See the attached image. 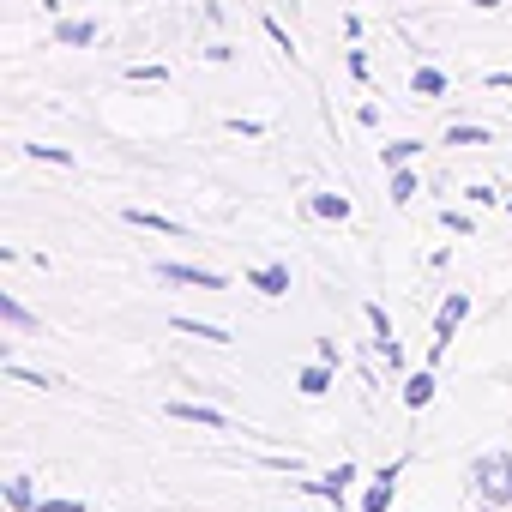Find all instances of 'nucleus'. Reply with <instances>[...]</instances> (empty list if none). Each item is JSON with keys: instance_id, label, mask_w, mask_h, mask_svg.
I'll return each mask as SVG.
<instances>
[{"instance_id": "obj_1", "label": "nucleus", "mask_w": 512, "mask_h": 512, "mask_svg": "<svg viewBox=\"0 0 512 512\" xmlns=\"http://www.w3.org/2000/svg\"><path fill=\"white\" fill-rule=\"evenodd\" d=\"M470 494H476L482 506L506 512V506H512V452H488V458H476V464H470Z\"/></svg>"}, {"instance_id": "obj_2", "label": "nucleus", "mask_w": 512, "mask_h": 512, "mask_svg": "<svg viewBox=\"0 0 512 512\" xmlns=\"http://www.w3.org/2000/svg\"><path fill=\"white\" fill-rule=\"evenodd\" d=\"M464 314H470V302H464V296H446V308H440V320H434V356L446 350V338L458 332V320H464Z\"/></svg>"}, {"instance_id": "obj_3", "label": "nucleus", "mask_w": 512, "mask_h": 512, "mask_svg": "<svg viewBox=\"0 0 512 512\" xmlns=\"http://www.w3.org/2000/svg\"><path fill=\"white\" fill-rule=\"evenodd\" d=\"M157 278H169V284H193V290H223V278H217V272H199V266H157Z\"/></svg>"}, {"instance_id": "obj_4", "label": "nucleus", "mask_w": 512, "mask_h": 512, "mask_svg": "<svg viewBox=\"0 0 512 512\" xmlns=\"http://www.w3.org/2000/svg\"><path fill=\"white\" fill-rule=\"evenodd\" d=\"M398 470H404V464H386V470L374 476V488L362 494V512H386V506H392V482H398Z\"/></svg>"}, {"instance_id": "obj_5", "label": "nucleus", "mask_w": 512, "mask_h": 512, "mask_svg": "<svg viewBox=\"0 0 512 512\" xmlns=\"http://www.w3.org/2000/svg\"><path fill=\"white\" fill-rule=\"evenodd\" d=\"M169 326H175L181 338H205V344H229V332H223V326H205V320H187V314H175Z\"/></svg>"}, {"instance_id": "obj_6", "label": "nucleus", "mask_w": 512, "mask_h": 512, "mask_svg": "<svg viewBox=\"0 0 512 512\" xmlns=\"http://www.w3.org/2000/svg\"><path fill=\"white\" fill-rule=\"evenodd\" d=\"M169 416L175 422H199V428H229L223 410H205V404H169Z\"/></svg>"}, {"instance_id": "obj_7", "label": "nucleus", "mask_w": 512, "mask_h": 512, "mask_svg": "<svg viewBox=\"0 0 512 512\" xmlns=\"http://www.w3.org/2000/svg\"><path fill=\"white\" fill-rule=\"evenodd\" d=\"M7 500H13V512H43V494L31 488V476H13L7 482Z\"/></svg>"}, {"instance_id": "obj_8", "label": "nucleus", "mask_w": 512, "mask_h": 512, "mask_svg": "<svg viewBox=\"0 0 512 512\" xmlns=\"http://www.w3.org/2000/svg\"><path fill=\"white\" fill-rule=\"evenodd\" d=\"M350 482H356V464H338L332 476H320V482H314V494H320V500H338Z\"/></svg>"}, {"instance_id": "obj_9", "label": "nucleus", "mask_w": 512, "mask_h": 512, "mask_svg": "<svg viewBox=\"0 0 512 512\" xmlns=\"http://www.w3.org/2000/svg\"><path fill=\"white\" fill-rule=\"evenodd\" d=\"M428 398H434V368H428V374H410V380H404V404H410V410H422Z\"/></svg>"}, {"instance_id": "obj_10", "label": "nucleus", "mask_w": 512, "mask_h": 512, "mask_svg": "<svg viewBox=\"0 0 512 512\" xmlns=\"http://www.w3.org/2000/svg\"><path fill=\"white\" fill-rule=\"evenodd\" d=\"M253 284H260L266 296H284V290H290V272H284V266H260V272H253Z\"/></svg>"}, {"instance_id": "obj_11", "label": "nucleus", "mask_w": 512, "mask_h": 512, "mask_svg": "<svg viewBox=\"0 0 512 512\" xmlns=\"http://www.w3.org/2000/svg\"><path fill=\"white\" fill-rule=\"evenodd\" d=\"M326 386H332V362H314V368H302V392H308V398H320Z\"/></svg>"}, {"instance_id": "obj_12", "label": "nucleus", "mask_w": 512, "mask_h": 512, "mask_svg": "<svg viewBox=\"0 0 512 512\" xmlns=\"http://www.w3.org/2000/svg\"><path fill=\"white\" fill-rule=\"evenodd\" d=\"M410 85H416V97H440V91H446V73H440V67H422Z\"/></svg>"}, {"instance_id": "obj_13", "label": "nucleus", "mask_w": 512, "mask_h": 512, "mask_svg": "<svg viewBox=\"0 0 512 512\" xmlns=\"http://www.w3.org/2000/svg\"><path fill=\"white\" fill-rule=\"evenodd\" d=\"M314 211L320 217H350V199L344 193H314Z\"/></svg>"}, {"instance_id": "obj_14", "label": "nucleus", "mask_w": 512, "mask_h": 512, "mask_svg": "<svg viewBox=\"0 0 512 512\" xmlns=\"http://www.w3.org/2000/svg\"><path fill=\"white\" fill-rule=\"evenodd\" d=\"M127 223H145V229H163V235H181V223H169V217H157V211H127Z\"/></svg>"}, {"instance_id": "obj_15", "label": "nucleus", "mask_w": 512, "mask_h": 512, "mask_svg": "<svg viewBox=\"0 0 512 512\" xmlns=\"http://www.w3.org/2000/svg\"><path fill=\"white\" fill-rule=\"evenodd\" d=\"M0 320H7V326H19V332H31V326H37V320H31V314L13 302V296H0Z\"/></svg>"}, {"instance_id": "obj_16", "label": "nucleus", "mask_w": 512, "mask_h": 512, "mask_svg": "<svg viewBox=\"0 0 512 512\" xmlns=\"http://www.w3.org/2000/svg\"><path fill=\"white\" fill-rule=\"evenodd\" d=\"M416 151H422V139H398V145H386V163H392V169H404Z\"/></svg>"}, {"instance_id": "obj_17", "label": "nucleus", "mask_w": 512, "mask_h": 512, "mask_svg": "<svg viewBox=\"0 0 512 512\" xmlns=\"http://www.w3.org/2000/svg\"><path fill=\"white\" fill-rule=\"evenodd\" d=\"M368 326H374V344H392V320H386L380 302H368Z\"/></svg>"}, {"instance_id": "obj_18", "label": "nucleus", "mask_w": 512, "mask_h": 512, "mask_svg": "<svg viewBox=\"0 0 512 512\" xmlns=\"http://www.w3.org/2000/svg\"><path fill=\"white\" fill-rule=\"evenodd\" d=\"M446 145H488V133H482V127H452Z\"/></svg>"}, {"instance_id": "obj_19", "label": "nucleus", "mask_w": 512, "mask_h": 512, "mask_svg": "<svg viewBox=\"0 0 512 512\" xmlns=\"http://www.w3.org/2000/svg\"><path fill=\"white\" fill-rule=\"evenodd\" d=\"M392 199H398V205H410V199H416V175H404V169H398V175H392Z\"/></svg>"}, {"instance_id": "obj_20", "label": "nucleus", "mask_w": 512, "mask_h": 512, "mask_svg": "<svg viewBox=\"0 0 512 512\" xmlns=\"http://www.w3.org/2000/svg\"><path fill=\"white\" fill-rule=\"evenodd\" d=\"M85 37H97L91 25H61V43H85Z\"/></svg>"}, {"instance_id": "obj_21", "label": "nucleus", "mask_w": 512, "mask_h": 512, "mask_svg": "<svg viewBox=\"0 0 512 512\" xmlns=\"http://www.w3.org/2000/svg\"><path fill=\"white\" fill-rule=\"evenodd\" d=\"M488 85H506L512 91V73H488Z\"/></svg>"}, {"instance_id": "obj_22", "label": "nucleus", "mask_w": 512, "mask_h": 512, "mask_svg": "<svg viewBox=\"0 0 512 512\" xmlns=\"http://www.w3.org/2000/svg\"><path fill=\"white\" fill-rule=\"evenodd\" d=\"M476 7H500V0H476Z\"/></svg>"}, {"instance_id": "obj_23", "label": "nucleus", "mask_w": 512, "mask_h": 512, "mask_svg": "<svg viewBox=\"0 0 512 512\" xmlns=\"http://www.w3.org/2000/svg\"><path fill=\"white\" fill-rule=\"evenodd\" d=\"M488 512H494V506H488Z\"/></svg>"}]
</instances>
